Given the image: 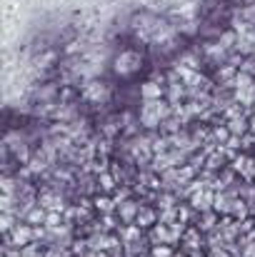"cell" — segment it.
Instances as JSON below:
<instances>
[{
	"instance_id": "cell-7",
	"label": "cell",
	"mask_w": 255,
	"mask_h": 257,
	"mask_svg": "<svg viewBox=\"0 0 255 257\" xmlns=\"http://www.w3.org/2000/svg\"><path fill=\"white\" fill-rule=\"evenodd\" d=\"M135 215V205L133 202H125L123 207H120V217H125V220H130Z\"/></svg>"
},
{
	"instance_id": "cell-8",
	"label": "cell",
	"mask_w": 255,
	"mask_h": 257,
	"mask_svg": "<svg viewBox=\"0 0 255 257\" xmlns=\"http://www.w3.org/2000/svg\"><path fill=\"white\" fill-rule=\"evenodd\" d=\"M243 130H245V120H243V117H235V120L230 122V133L238 135V133H243Z\"/></svg>"
},
{
	"instance_id": "cell-12",
	"label": "cell",
	"mask_w": 255,
	"mask_h": 257,
	"mask_svg": "<svg viewBox=\"0 0 255 257\" xmlns=\"http://www.w3.org/2000/svg\"><path fill=\"white\" fill-rule=\"evenodd\" d=\"M48 257H58V255H55V252H53V255H48Z\"/></svg>"
},
{
	"instance_id": "cell-4",
	"label": "cell",
	"mask_w": 255,
	"mask_h": 257,
	"mask_svg": "<svg viewBox=\"0 0 255 257\" xmlns=\"http://www.w3.org/2000/svg\"><path fill=\"white\" fill-rule=\"evenodd\" d=\"M85 97H90V100H100V97H105V87L100 85V83H90V85L85 87Z\"/></svg>"
},
{
	"instance_id": "cell-3",
	"label": "cell",
	"mask_w": 255,
	"mask_h": 257,
	"mask_svg": "<svg viewBox=\"0 0 255 257\" xmlns=\"http://www.w3.org/2000/svg\"><path fill=\"white\" fill-rule=\"evenodd\" d=\"M30 237H33V230H30L28 225L15 227V232H13V242H15V245H28V242H30Z\"/></svg>"
},
{
	"instance_id": "cell-11",
	"label": "cell",
	"mask_w": 255,
	"mask_h": 257,
	"mask_svg": "<svg viewBox=\"0 0 255 257\" xmlns=\"http://www.w3.org/2000/svg\"><path fill=\"white\" fill-rule=\"evenodd\" d=\"M153 257H170V247H155Z\"/></svg>"
},
{
	"instance_id": "cell-10",
	"label": "cell",
	"mask_w": 255,
	"mask_h": 257,
	"mask_svg": "<svg viewBox=\"0 0 255 257\" xmlns=\"http://www.w3.org/2000/svg\"><path fill=\"white\" fill-rule=\"evenodd\" d=\"M138 222H153V212H148V210H143V212H138Z\"/></svg>"
},
{
	"instance_id": "cell-6",
	"label": "cell",
	"mask_w": 255,
	"mask_h": 257,
	"mask_svg": "<svg viewBox=\"0 0 255 257\" xmlns=\"http://www.w3.org/2000/svg\"><path fill=\"white\" fill-rule=\"evenodd\" d=\"M210 200H213V197H210L208 192H203V195H195V197H193V205H195V207H200V210H205Z\"/></svg>"
},
{
	"instance_id": "cell-2",
	"label": "cell",
	"mask_w": 255,
	"mask_h": 257,
	"mask_svg": "<svg viewBox=\"0 0 255 257\" xmlns=\"http://www.w3.org/2000/svg\"><path fill=\"white\" fill-rule=\"evenodd\" d=\"M138 65H140V55H138V53H123V55L115 60V73L128 75V73L138 70Z\"/></svg>"
},
{
	"instance_id": "cell-1",
	"label": "cell",
	"mask_w": 255,
	"mask_h": 257,
	"mask_svg": "<svg viewBox=\"0 0 255 257\" xmlns=\"http://www.w3.org/2000/svg\"><path fill=\"white\" fill-rule=\"evenodd\" d=\"M165 115H168V105H165V102H160V100H148L145 107H143V112H140V120H143L148 127H155V125L160 122V117H165Z\"/></svg>"
},
{
	"instance_id": "cell-9",
	"label": "cell",
	"mask_w": 255,
	"mask_h": 257,
	"mask_svg": "<svg viewBox=\"0 0 255 257\" xmlns=\"http://www.w3.org/2000/svg\"><path fill=\"white\" fill-rule=\"evenodd\" d=\"M28 220H30V222H43V220H45V212L35 207V210L30 212V217H28Z\"/></svg>"
},
{
	"instance_id": "cell-5",
	"label": "cell",
	"mask_w": 255,
	"mask_h": 257,
	"mask_svg": "<svg viewBox=\"0 0 255 257\" xmlns=\"http://www.w3.org/2000/svg\"><path fill=\"white\" fill-rule=\"evenodd\" d=\"M140 92H143V97H148V100H153V97H160V92H163V87L158 85V83H145Z\"/></svg>"
}]
</instances>
